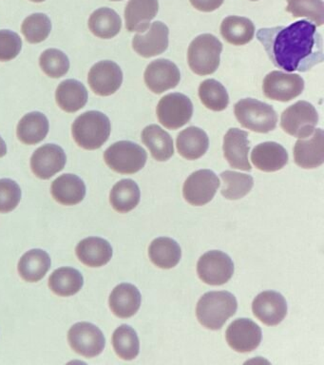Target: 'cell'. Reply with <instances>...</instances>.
I'll list each match as a JSON object with an SVG mask.
<instances>
[{"label": "cell", "mask_w": 324, "mask_h": 365, "mask_svg": "<svg viewBox=\"0 0 324 365\" xmlns=\"http://www.w3.org/2000/svg\"><path fill=\"white\" fill-rule=\"evenodd\" d=\"M224 1V0H190L193 7L204 13L217 10L223 5Z\"/></svg>", "instance_id": "44"}, {"label": "cell", "mask_w": 324, "mask_h": 365, "mask_svg": "<svg viewBox=\"0 0 324 365\" xmlns=\"http://www.w3.org/2000/svg\"><path fill=\"white\" fill-rule=\"evenodd\" d=\"M176 145L182 157L197 160L209 150V136L200 128L189 127L178 134Z\"/></svg>", "instance_id": "27"}, {"label": "cell", "mask_w": 324, "mask_h": 365, "mask_svg": "<svg viewBox=\"0 0 324 365\" xmlns=\"http://www.w3.org/2000/svg\"><path fill=\"white\" fill-rule=\"evenodd\" d=\"M49 128V121L45 114L33 111L22 117L16 128V134L23 144L36 145L46 138Z\"/></svg>", "instance_id": "29"}, {"label": "cell", "mask_w": 324, "mask_h": 365, "mask_svg": "<svg viewBox=\"0 0 324 365\" xmlns=\"http://www.w3.org/2000/svg\"><path fill=\"white\" fill-rule=\"evenodd\" d=\"M113 345L119 358L132 361L138 356L140 342L136 331L130 325L123 324L115 331L113 335Z\"/></svg>", "instance_id": "36"}, {"label": "cell", "mask_w": 324, "mask_h": 365, "mask_svg": "<svg viewBox=\"0 0 324 365\" xmlns=\"http://www.w3.org/2000/svg\"><path fill=\"white\" fill-rule=\"evenodd\" d=\"M141 301V293L137 287L130 284H121L110 293L109 304L116 317L127 319L138 312Z\"/></svg>", "instance_id": "23"}, {"label": "cell", "mask_w": 324, "mask_h": 365, "mask_svg": "<svg viewBox=\"0 0 324 365\" xmlns=\"http://www.w3.org/2000/svg\"><path fill=\"white\" fill-rule=\"evenodd\" d=\"M88 81L93 93L100 96H110L120 88L123 73L115 62L104 60L93 66Z\"/></svg>", "instance_id": "14"}, {"label": "cell", "mask_w": 324, "mask_h": 365, "mask_svg": "<svg viewBox=\"0 0 324 365\" xmlns=\"http://www.w3.org/2000/svg\"><path fill=\"white\" fill-rule=\"evenodd\" d=\"M89 94L86 87L75 79L64 80L56 88V103L66 113H76L87 104Z\"/></svg>", "instance_id": "26"}, {"label": "cell", "mask_w": 324, "mask_h": 365, "mask_svg": "<svg viewBox=\"0 0 324 365\" xmlns=\"http://www.w3.org/2000/svg\"><path fill=\"white\" fill-rule=\"evenodd\" d=\"M68 341L75 352L85 358H95L103 352L106 339L96 325L90 322H78L70 327Z\"/></svg>", "instance_id": "9"}, {"label": "cell", "mask_w": 324, "mask_h": 365, "mask_svg": "<svg viewBox=\"0 0 324 365\" xmlns=\"http://www.w3.org/2000/svg\"><path fill=\"white\" fill-rule=\"evenodd\" d=\"M169 28L163 22H153L146 34L133 37V50L146 58L159 56L169 47Z\"/></svg>", "instance_id": "19"}, {"label": "cell", "mask_w": 324, "mask_h": 365, "mask_svg": "<svg viewBox=\"0 0 324 365\" xmlns=\"http://www.w3.org/2000/svg\"><path fill=\"white\" fill-rule=\"evenodd\" d=\"M224 155L230 167L244 171H251L249 160V133L239 128H230L224 137Z\"/></svg>", "instance_id": "20"}, {"label": "cell", "mask_w": 324, "mask_h": 365, "mask_svg": "<svg viewBox=\"0 0 324 365\" xmlns=\"http://www.w3.org/2000/svg\"><path fill=\"white\" fill-rule=\"evenodd\" d=\"M257 37L273 64L287 73H305L323 61V36L307 20L288 27L261 29Z\"/></svg>", "instance_id": "1"}, {"label": "cell", "mask_w": 324, "mask_h": 365, "mask_svg": "<svg viewBox=\"0 0 324 365\" xmlns=\"http://www.w3.org/2000/svg\"><path fill=\"white\" fill-rule=\"evenodd\" d=\"M318 114L314 106L306 101H298L281 114V125L289 135L305 138L314 133Z\"/></svg>", "instance_id": "7"}, {"label": "cell", "mask_w": 324, "mask_h": 365, "mask_svg": "<svg viewBox=\"0 0 324 365\" xmlns=\"http://www.w3.org/2000/svg\"><path fill=\"white\" fill-rule=\"evenodd\" d=\"M295 163L305 170L320 167L324 162V133L317 128L311 137L300 138L294 147Z\"/></svg>", "instance_id": "18"}, {"label": "cell", "mask_w": 324, "mask_h": 365, "mask_svg": "<svg viewBox=\"0 0 324 365\" xmlns=\"http://www.w3.org/2000/svg\"><path fill=\"white\" fill-rule=\"evenodd\" d=\"M67 155L63 148L55 144L42 145L31 158V168L38 178L49 180L65 168Z\"/></svg>", "instance_id": "15"}, {"label": "cell", "mask_w": 324, "mask_h": 365, "mask_svg": "<svg viewBox=\"0 0 324 365\" xmlns=\"http://www.w3.org/2000/svg\"><path fill=\"white\" fill-rule=\"evenodd\" d=\"M158 10V0H130L125 9L127 30L145 33Z\"/></svg>", "instance_id": "22"}, {"label": "cell", "mask_w": 324, "mask_h": 365, "mask_svg": "<svg viewBox=\"0 0 324 365\" xmlns=\"http://www.w3.org/2000/svg\"><path fill=\"white\" fill-rule=\"evenodd\" d=\"M39 65L48 76L59 78L69 71L70 60L63 51L58 48H48L42 53Z\"/></svg>", "instance_id": "41"}, {"label": "cell", "mask_w": 324, "mask_h": 365, "mask_svg": "<svg viewBox=\"0 0 324 365\" xmlns=\"http://www.w3.org/2000/svg\"><path fill=\"white\" fill-rule=\"evenodd\" d=\"M261 338V327L252 319L246 318L235 319L226 332L227 344L239 353H249L257 349Z\"/></svg>", "instance_id": "13"}, {"label": "cell", "mask_w": 324, "mask_h": 365, "mask_svg": "<svg viewBox=\"0 0 324 365\" xmlns=\"http://www.w3.org/2000/svg\"><path fill=\"white\" fill-rule=\"evenodd\" d=\"M21 200V188L12 179H0V213H9Z\"/></svg>", "instance_id": "42"}, {"label": "cell", "mask_w": 324, "mask_h": 365, "mask_svg": "<svg viewBox=\"0 0 324 365\" xmlns=\"http://www.w3.org/2000/svg\"><path fill=\"white\" fill-rule=\"evenodd\" d=\"M253 314L268 327L280 324L287 315V302L281 293L263 291L258 294L252 304Z\"/></svg>", "instance_id": "16"}, {"label": "cell", "mask_w": 324, "mask_h": 365, "mask_svg": "<svg viewBox=\"0 0 324 365\" xmlns=\"http://www.w3.org/2000/svg\"><path fill=\"white\" fill-rule=\"evenodd\" d=\"M236 118L244 128L258 133L275 130L278 115L271 106L253 98L241 99L235 105Z\"/></svg>", "instance_id": "5"}, {"label": "cell", "mask_w": 324, "mask_h": 365, "mask_svg": "<svg viewBox=\"0 0 324 365\" xmlns=\"http://www.w3.org/2000/svg\"><path fill=\"white\" fill-rule=\"evenodd\" d=\"M219 187H220V180L212 170H197L184 182V198L190 205L202 207L209 204L214 198Z\"/></svg>", "instance_id": "11"}, {"label": "cell", "mask_w": 324, "mask_h": 365, "mask_svg": "<svg viewBox=\"0 0 324 365\" xmlns=\"http://www.w3.org/2000/svg\"><path fill=\"white\" fill-rule=\"evenodd\" d=\"M140 198V188L132 179H124L116 182L110 194V204L113 210L119 213H127L135 210Z\"/></svg>", "instance_id": "32"}, {"label": "cell", "mask_w": 324, "mask_h": 365, "mask_svg": "<svg viewBox=\"0 0 324 365\" xmlns=\"http://www.w3.org/2000/svg\"><path fill=\"white\" fill-rule=\"evenodd\" d=\"M223 44L217 37L210 34L196 37L189 48L187 59L193 73L198 76H209L217 71Z\"/></svg>", "instance_id": "4"}, {"label": "cell", "mask_w": 324, "mask_h": 365, "mask_svg": "<svg viewBox=\"0 0 324 365\" xmlns=\"http://www.w3.org/2000/svg\"><path fill=\"white\" fill-rule=\"evenodd\" d=\"M159 122L169 130H178L187 124L193 114L192 100L183 93L164 96L156 108Z\"/></svg>", "instance_id": "8"}, {"label": "cell", "mask_w": 324, "mask_h": 365, "mask_svg": "<svg viewBox=\"0 0 324 365\" xmlns=\"http://www.w3.org/2000/svg\"><path fill=\"white\" fill-rule=\"evenodd\" d=\"M31 1L39 3V2H44L45 0H31Z\"/></svg>", "instance_id": "46"}, {"label": "cell", "mask_w": 324, "mask_h": 365, "mask_svg": "<svg viewBox=\"0 0 324 365\" xmlns=\"http://www.w3.org/2000/svg\"><path fill=\"white\" fill-rule=\"evenodd\" d=\"M50 255L42 250H32L25 253L19 262V273L24 281L36 282L43 279L50 270Z\"/></svg>", "instance_id": "30"}, {"label": "cell", "mask_w": 324, "mask_h": 365, "mask_svg": "<svg viewBox=\"0 0 324 365\" xmlns=\"http://www.w3.org/2000/svg\"><path fill=\"white\" fill-rule=\"evenodd\" d=\"M122 20L119 14L110 8H100L93 11L89 19L90 31L99 38L110 39L121 31Z\"/></svg>", "instance_id": "33"}, {"label": "cell", "mask_w": 324, "mask_h": 365, "mask_svg": "<svg viewBox=\"0 0 324 365\" xmlns=\"http://www.w3.org/2000/svg\"><path fill=\"white\" fill-rule=\"evenodd\" d=\"M221 178L223 181L221 195L229 200L244 198L254 185V179L252 176L236 171H224L221 173Z\"/></svg>", "instance_id": "37"}, {"label": "cell", "mask_w": 324, "mask_h": 365, "mask_svg": "<svg viewBox=\"0 0 324 365\" xmlns=\"http://www.w3.org/2000/svg\"><path fill=\"white\" fill-rule=\"evenodd\" d=\"M221 34L230 44L246 45L254 37L255 26L246 17L229 16L221 22Z\"/></svg>", "instance_id": "34"}, {"label": "cell", "mask_w": 324, "mask_h": 365, "mask_svg": "<svg viewBox=\"0 0 324 365\" xmlns=\"http://www.w3.org/2000/svg\"><path fill=\"white\" fill-rule=\"evenodd\" d=\"M286 11L293 17H306L317 27L324 23V4L323 0H287Z\"/></svg>", "instance_id": "40"}, {"label": "cell", "mask_w": 324, "mask_h": 365, "mask_svg": "<svg viewBox=\"0 0 324 365\" xmlns=\"http://www.w3.org/2000/svg\"><path fill=\"white\" fill-rule=\"evenodd\" d=\"M79 261L90 267H100L107 264L113 257L110 242L99 237H89L82 240L75 248Z\"/></svg>", "instance_id": "25"}, {"label": "cell", "mask_w": 324, "mask_h": 365, "mask_svg": "<svg viewBox=\"0 0 324 365\" xmlns=\"http://www.w3.org/2000/svg\"><path fill=\"white\" fill-rule=\"evenodd\" d=\"M197 273L204 284L223 285L232 278L234 264L231 258L223 251L211 250L199 259Z\"/></svg>", "instance_id": "10"}, {"label": "cell", "mask_w": 324, "mask_h": 365, "mask_svg": "<svg viewBox=\"0 0 324 365\" xmlns=\"http://www.w3.org/2000/svg\"><path fill=\"white\" fill-rule=\"evenodd\" d=\"M199 96L209 110L221 111L226 110L229 104V96L226 88L215 79H207L201 83Z\"/></svg>", "instance_id": "38"}, {"label": "cell", "mask_w": 324, "mask_h": 365, "mask_svg": "<svg viewBox=\"0 0 324 365\" xmlns=\"http://www.w3.org/2000/svg\"><path fill=\"white\" fill-rule=\"evenodd\" d=\"M251 1H258V0H251Z\"/></svg>", "instance_id": "48"}, {"label": "cell", "mask_w": 324, "mask_h": 365, "mask_svg": "<svg viewBox=\"0 0 324 365\" xmlns=\"http://www.w3.org/2000/svg\"><path fill=\"white\" fill-rule=\"evenodd\" d=\"M22 40L15 31H0V61L7 62L15 59L21 53Z\"/></svg>", "instance_id": "43"}, {"label": "cell", "mask_w": 324, "mask_h": 365, "mask_svg": "<svg viewBox=\"0 0 324 365\" xmlns=\"http://www.w3.org/2000/svg\"><path fill=\"white\" fill-rule=\"evenodd\" d=\"M144 76L147 87L156 94L177 87L181 80L177 66L167 59H157L150 63Z\"/></svg>", "instance_id": "17"}, {"label": "cell", "mask_w": 324, "mask_h": 365, "mask_svg": "<svg viewBox=\"0 0 324 365\" xmlns=\"http://www.w3.org/2000/svg\"><path fill=\"white\" fill-rule=\"evenodd\" d=\"M150 261L162 269H170L180 262L182 250L178 242L167 237L153 240L149 248Z\"/></svg>", "instance_id": "31"}, {"label": "cell", "mask_w": 324, "mask_h": 365, "mask_svg": "<svg viewBox=\"0 0 324 365\" xmlns=\"http://www.w3.org/2000/svg\"><path fill=\"white\" fill-rule=\"evenodd\" d=\"M263 90L267 98L288 102L303 93L304 80L298 74L274 71L264 78Z\"/></svg>", "instance_id": "12"}, {"label": "cell", "mask_w": 324, "mask_h": 365, "mask_svg": "<svg viewBox=\"0 0 324 365\" xmlns=\"http://www.w3.org/2000/svg\"><path fill=\"white\" fill-rule=\"evenodd\" d=\"M110 1H121V0H110Z\"/></svg>", "instance_id": "47"}, {"label": "cell", "mask_w": 324, "mask_h": 365, "mask_svg": "<svg viewBox=\"0 0 324 365\" xmlns=\"http://www.w3.org/2000/svg\"><path fill=\"white\" fill-rule=\"evenodd\" d=\"M112 125L109 117L98 110L87 111L73 122V137L76 144L84 150L101 148L109 139Z\"/></svg>", "instance_id": "3"}, {"label": "cell", "mask_w": 324, "mask_h": 365, "mask_svg": "<svg viewBox=\"0 0 324 365\" xmlns=\"http://www.w3.org/2000/svg\"><path fill=\"white\" fill-rule=\"evenodd\" d=\"M251 161L258 170L264 173H275L288 163V153L278 143L264 142L253 148Z\"/></svg>", "instance_id": "21"}, {"label": "cell", "mask_w": 324, "mask_h": 365, "mask_svg": "<svg viewBox=\"0 0 324 365\" xmlns=\"http://www.w3.org/2000/svg\"><path fill=\"white\" fill-rule=\"evenodd\" d=\"M104 159L115 173L135 174L146 165L147 154L141 145L135 143L119 141L107 148Z\"/></svg>", "instance_id": "6"}, {"label": "cell", "mask_w": 324, "mask_h": 365, "mask_svg": "<svg viewBox=\"0 0 324 365\" xmlns=\"http://www.w3.org/2000/svg\"><path fill=\"white\" fill-rule=\"evenodd\" d=\"M83 284V276L73 267L58 268L49 279L50 289L61 297L75 295L80 291Z\"/></svg>", "instance_id": "35"}, {"label": "cell", "mask_w": 324, "mask_h": 365, "mask_svg": "<svg viewBox=\"0 0 324 365\" xmlns=\"http://www.w3.org/2000/svg\"><path fill=\"white\" fill-rule=\"evenodd\" d=\"M7 154V145L2 137L0 136V158Z\"/></svg>", "instance_id": "45"}, {"label": "cell", "mask_w": 324, "mask_h": 365, "mask_svg": "<svg viewBox=\"0 0 324 365\" xmlns=\"http://www.w3.org/2000/svg\"><path fill=\"white\" fill-rule=\"evenodd\" d=\"M238 302L229 291H210L199 299L196 315L199 322L210 330H219L235 315Z\"/></svg>", "instance_id": "2"}, {"label": "cell", "mask_w": 324, "mask_h": 365, "mask_svg": "<svg viewBox=\"0 0 324 365\" xmlns=\"http://www.w3.org/2000/svg\"><path fill=\"white\" fill-rule=\"evenodd\" d=\"M51 31H52V22L50 17L41 13L28 16L21 26V31L25 38L32 44L43 42L50 36Z\"/></svg>", "instance_id": "39"}, {"label": "cell", "mask_w": 324, "mask_h": 365, "mask_svg": "<svg viewBox=\"0 0 324 365\" xmlns=\"http://www.w3.org/2000/svg\"><path fill=\"white\" fill-rule=\"evenodd\" d=\"M141 138L153 158L159 162L167 161L174 153L172 137L157 125H150L145 128Z\"/></svg>", "instance_id": "28"}, {"label": "cell", "mask_w": 324, "mask_h": 365, "mask_svg": "<svg viewBox=\"0 0 324 365\" xmlns=\"http://www.w3.org/2000/svg\"><path fill=\"white\" fill-rule=\"evenodd\" d=\"M51 193L59 204L75 205L83 201L86 196V185L80 177L66 173L52 182Z\"/></svg>", "instance_id": "24"}]
</instances>
